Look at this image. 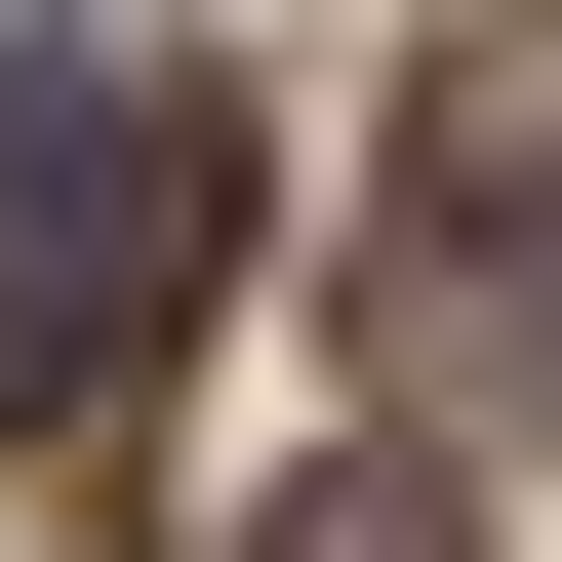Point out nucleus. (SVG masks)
I'll use <instances>...</instances> for the list:
<instances>
[{
    "label": "nucleus",
    "mask_w": 562,
    "mask_h": 562,
    "mask_svg": "<svg viewBox=\"0 0 562 562\" xmlns=\"http://www.w3.org/2000/svg\"><path fill=\"white\" fill-rule=\"evenodd\" d=\"M241 562H482V522H442V482H402V442H322V482H281V522H241Z\"/></svg>",
    "instance_id": "obj_3"
},
{
    "label": "nucleus",
    "mask_w": 562,
    "mask_h": 562,
    "mask_svg": "<svg viewBox=\"0 0 562 562\" xmlns=\"http://www.w3.org/2000/svg\"><path fill=\"white\" fill-rule=\"evenodd\" d=\"M201 241H241V121H201L161 41H0V442H81L201 322Z\"/></svg>",
    "instance_id": "obj_1"
},
{
    "label": "nucleus",
    "mask_w": 562,
    "mask_h": 562,
    "mask_svg": "<svg viewBox=\"0 0 562 562\" xmlns=\"http://www.w3.org/2000/svg\"><path fill=\"white\" fill-rule=\"evenodd\" d=\"M402 322L562 442V0H482V41H442V121H402Z\"/></svg>",
    "instance_id": "obj_2"
}]
</instances>
